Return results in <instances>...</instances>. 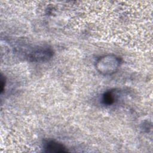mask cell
I'll use <instances>...</instances> for the list:
<instances>
[{
    "mask_svg": "<svg viewBox=\"0 0 153 153\" xmlns=\"http://www.w3.org/2000/svg\"><path fill=\"white\" fill-rule=\"evenodd\" d=\"M121 63V59L113 54H108L100 57L96 62L97 71L103 75H111L118 69Z\"/></svg>",
    "mask_w": 153,
    "mask_h": 153,
    "instance_id": "cell-1",
    "label": "cell"
},
{
    "mask_svg": "<svg viewBox=\"0 0 153 153\" xmlns=\"http://www.w3.org/2000/svg\"><path fill=\"white\" fill-rule=\"evenodd\" d=\"M54 52L48 47H39L32 51L28 55L29 60L35 62L48 61L53 56Z\"/></svg>",
    "mask_w": 153,
    "mask_h": 153,
    "instance_id": "cell-2",
    "label": "cell"
},
{
    "mask_svg": "<svg viewBox=\"0 0 153 153\" xmlns=\"http://www.w3.org/2000/svg\"><path fill=\"white\" fill-rule=\"evenodd\" d=\"M44 151L46 152H66L68 149L61 143L54 140H46L44 144Z\"/></svg>",
    "mask_w": 153,
    "mask_h": 153,
    "instance_id": "cell-3",
    "label": "cell"
},
{
    "mask_svg": "<svg viewBox=\"0 0 153 153\" xmlns=\"http://www.w3.org/2000/svg\"><path fill=\"white\" fill-rule=\"evenodd\" d=\"M115 94L114 91L111 90H108L103 93L102 95V101L104 105H111L115 102Z\"/></svg>",
    "mask_w": 153,
    "mask_h": 153,
    "instance_id": "cell-4",
    "label": "cell"
},
{
    "mask_svg": "<svg viewBox=\"0 0 153 153\" xmlns=\"http://www.w3.org/2000/svg\"><path fill=\"white\" fill-rule=\"evenodd\" d=\"M5 85V78L2 76V75H1V92L2 93V91H4V87Z\"/></svg>",
    "mask_w": 153,
    "mask_h": 153,
    "instance_id": "cell-5",
    "label": "cell"
}]
</instances>
